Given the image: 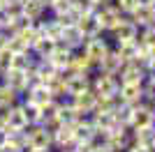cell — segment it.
<instances>
[{
  "mask_svg": "<svg viewBox=\"0 0 155 152\" xmlns=\"http://www.w3.org/2000/svg\"><path fill=\"white\" fill-rule=\"evenodd\" d=\"M118 78H120V85H123V83H139V85H141L143 78H146V71H143L141 65H137L134 60H132V62L123 65V69L118 71Z\"/></svg>",
  "mask_w": 155,
  "mask_h": 152,
  "instance_id": "obj_11",
  "label": "cell"
},
{
  "mask_svg": "<svg viewBox=\"0 0 155 152\" xmlns=\"http://www.w3.org/2000/svg\"><path fill=\"white\" fill-rule=\"evenodd\" d=\"M74 152H93V143H79Z\"/></svg>",
  "mask_w": 155,
  "mask_h": 152,
  "instance_id": "obj_33",
  "label": "cell"
},
{
  "mask_svg": "<svg viewBox=\"0 0 155 152\" xmlns=\"http://www.w3.org/2000/svg\"><path fill=\"white\" fill-rule=\"evenodd\" d=\"M0 129H5V111H0Z\"/></svg>",
  "mask_w": 155,
  "mask_h": 152,
  "instance_id": "obj_38",
  "label": "cell"
},
{
  "mask_svg": "<svg viewBox=\"0 0 155 152\" xmlns=\"http://www.w3.org/2000/svg\"><path fill=\"white\" fill-rule=\"evenodd\" d=\"M150 150H153V152H155V145H153V147H150Z\"/></svg>",
  "mask_w": 155,
  "mask_h": 152,
  "instance_id": "obj_43",
  "label": "cell"
},
{
  "mask_svg": "<svg viewBox=\"0 0 155 152\" xmlns=\"http://www.w3.org/2000/svg\"><path fill=\"white\" fill-rule=\"evenodd\" d=\"M137 35H139V28H137V25L132 23L127 16H125V19L120 21V23H118L116 28L107 35V37H109L114 44H118V42H134Z\"/></svg>",
  "mask_w": 155,
  "mask_h": 152,
  "instance_id": "obj_5",
  "label": "cell"
},
{
  "mask_svg": "<svg viewBox=\"0 0 155 152\" xmlns=\"http://www.w3.org/2000/svg\"><path fill=\"white\" fill-rule=\"evenodd\" d=\"M9 62H12V53L7 49L0 51V78L7 74V69H9Z\"/></svg>",
  "mask_w": 155,
  "mask_h": 152,
  "instance_id": "obj_31",
  "label": "cell"
},
{
  "mask_svg": "<svg viewBox=\"0 0 155 152\" xmlns=\"http://www.w3.org/2000/svg\"><path fill=\"white\" fill-rule=\"evenodd\" d=\"M53 49H56V42H51V39H46V37H39L37 42L30 46V53L35 55V60H49Z\"/></svg>",
  "mask_w": 155,
  "mask_h": 152,
  "instance_id": "obj_22",
  "label": "cell"
},
{
  "mask_svg": "<svg viewBox=\"0 0 155 152\" xmlns=\"http://www.w3.org/2000/svg\"><path fill=\"white\" fill-rule=\"evenodd\" d=\"M116 95L123 104H130V106H137V104L143 101V92H141V85H139V83H123V85L118 88Z\"/></svg>",
  "mask_w": 155,
  "mask_h": 152,
  "instance_id": "obj_9",
  "label": "cell"
},
{
  "mask_svg": "<svg viewBox=\"0 0 155 152\" xmlns=\"http://www.w3.org/2000/svg\"><path fill=\"white\" fill-rule=\"evenodd\" d=\"M7 39H9V32L0 28V51H2V49H7Z\"/></svg>",
  "mask_w": 155,
  "mask_h": 152,
  "instance_id": "obj_32",
  "label": "cell"
},
{
  "mask_svg": "<svg viewBox=\"0 0 155 152\" xmlns=\"http://www.w3.org/2000/svg\"><path fill=\"white\" fill-rule=\"evenodd\" d=\"M132 131V143L141 147H153L155 145V125L153 127H141V129H130Z\"/></svg>",
  "mask_w": 155,
  "mask_h": 152,
  "instance_id": "obj_21",
  "label": "cell"
},
{
  "mask_svg": "<svg viewBox=\"0 0 155 152\" xmlns=\"http://www.w3.org/2000/svg\"><path fill=\"white\" fill-rule=\"evenodd\" d=\"M150 108H153V115H155V101H153V104H150Z\"/></svg>",
  "mask_w": 155,
  "mask_h": 152,
  "instance_id": "obj_41",
  "label": "cell"
},
{
  "mask_svg": "<svg viewBox=\"0 0 155 152\" xmlns=\"http://www.w3.org/2000/svg\"><path fill=\"white\" fill-rule=\"evenodd\" d=\"M23 101H30V104H35V106H44L46 101H51V92L46 90V85H32V88H28L26 92H23V97H21Z\"/></svg>",
  "mask_w": 155,
  "mask_h": 152,
  "instance_id": "obj_17",
  "label": "cell"
},
{
  "mask_svg": "<svg viewBox=\"0 0 155 152\" xmlns=\"http://www.w3.org/2000/svg\"><path fill=\"white\" fill-rule=\"evenodd\" d=\"M67 69L74 71V74H86V76H93L95 74V65L88 60V58L81 53V51H74L70 58V65H67Z\"/></svg>",
  "mask_w": 155,
  "mask_h": 152,
  "instance_id": "obj_14",
  "label": "cell"
},
{
  "mask_svg": "<svg viewBox=\"0 0 155 152\" xmlns=\"http://www.w3.org/2000/svg\"><path fill=\"white\" fill-rule=\"evenodd\" d=\"M77 28L81 32H84V37H97V35H104L102 28H100V23H97L95 14H86V16H81V19L77 21Z\"/></svg>",
  "mask_w": 155,
  "mask_h": 152,
  "instance_id": "obj_20",
  "label": "cell"
},
{
  "mask_svg": "<svg viewBox=\"0 0 155 152\" xmlns=\"http://www.w3.org/2000/svg\"><path fill=\"white\" fill-rule=\"evenodd\" d=\"M95 19H97V23H100V28H102V32H104V35H109L125 16L116 9V5H102V7H97V9H95Z\"/></svg>",
  "mask_w": 155,
  "mask_h": 152,
  "instance_id": "obj_3",
  "label": "cell"
},
{
  "mask_svg": "<svg viewBox=\"0 0 155 152\" xmlns=\"http://www.w3.org/2000/svg\"><path fill=\"white\" fill-rule=\"evenodd\" d=\"M0 81L5 83V85H9V88L16 92L19 97H23V92L28 90V76L26 71H16V69H7V74L0 78Z\"/></svg>",
  "mask_w": 155,
  "mask_h": 152,
  "instance_id": "obj_13",
  "label": "cell"
},
{
  "mask_svg": "<svg viewBox=\"0 0 155 152\" xmlns=\"http://www.w3.org/2000/svg\"><path fill=\"white\" fill-rule=\"evenodd\" d=\"M7 51H9V53H28L30 49H28V44L19 35H9V39H7Z\"/></svg>",
  "mask_w": 155,
  "mask_h": 152,
  "instance_id": "obj_29",
  "label": "cell"
},
{
  "mask_svg": "<svg viewBox=\"0 0 155 152\" xmlns=\"http://www.w3.org/2000/svg\"><path fill=\"white\" fill-rule=\"evenodd\" d=\"M141 2H146V5H153V7H155V0H141Z\"/></svg>",
  "mask_w": 155,
  "mask_h": 152,
  "instance_id": "obj_40",
  "label": "cell"
},
{
  "mask_svg": "<svg viewBox=\"0 0 155 152\" xmlns=\"http://www.w3.org/2000/svg\"><path fill=\"white\" fill-rule=\"evenodd\" d=\"M132 23L141 30V28H148V25H155V7L153 5H146V2H141V5L137 7L134 12L127 16Z\"/></svg>",
  "mask_w": 155,
  "mask_h": 152,
  "instance_id": "obj_7",
  "label": "cell"
},
{
  "mask_svg": "<svg viewBox=\"0 0 155 152\" xmlns=\"http://www.w3.org/2000/svg\"><path fill=\"white\" fill-rule=\"evenodd\" d=\"M72 104L77 108L79 115H91L95 111V104H97V95L93 90H86L81 95H72Z\"/></svg>",
  "mask_w": 155,
  "mask_h": 152,
  "instance_id": "obj_10",
  "label": "cell"
},
{
  "mask_svg": "<svg viewBox=\"0 0 155 152\" xmlns=\"http://www.w3.org/2000/svg\"><path fill=\"white\" fill-rule=\"evenodd\" d=\"M21 97L14 92L9 85H5V83L0 81V111H7V108H12L14 104H19Z\"/></svg>",
  "mask_w": 155,
  "mask_h": 152,
  "instance_id": "obj_25",
  "label": "cell"
},
{
  "mask_svg": "<svg viewBox=\"0 0 155 152\" xmlns=\"http://www.w3.org/2000/svg\"><path fill=\"white\" fill-rule=\"evenodd\" d=\"M118 88H120V78L118 74H102V71H95L91 76V90L97 97H109L116 95Z\"/></svg>",
  "mask_w": 155,
  "mask_h": 152,
  "instance_id": "obj_2",
  "label": "cell"
},
{
  "mask_svg": "<svg viewBox=\"0 0 155 152\" xmlns=\"http://www.w3.org/2000/svg\"><path fill=\"white\" fill-rule=\"evenodd\" d=\"M125 152H153V150H150V147H141V145H134V143H132Z\"/></svg>",
  "mask_w": 155,
  "mask_h": 152,
  "instance_id": "obj_34",
  "label": "cell"
},
{
  "mask_svg": "<svg viewBox=\"0 0 155 152\" xmlns=\"http://www.w3.org/2000/svg\"><path fill=\"white\" fill-rule=\"evenodd\" d=\"M21 108H23V115H26V120H28V127L30 125H39V106L21 99Z\"/></svg>",
  "mask_w": 155,
  "mask_h": 152,
  "instance_id": "obj_28",
  "label": "cell"
},
{
  "mask_svg": "<svg viewBox=\"0 0 155 152\" xmlns=\"http://www.w3.org/2000/svg\"><path fill=\"white\" fill-rule=\"evenodd\" d=\"M28 127V120L23 115V108H21V101L14 104L12 108L5 111V129H12V131H23Z\"/></svg>",
  "mask_w": 155,
  "mask_h": 152,
  "instance_id": "obj_8",
  "label": "cell"
},
{
  "mask_svg": "<svg viewBox=\"0 0 155 152\" xmlns=\"http://www.w3.org/2000/svg\"><path fill=\"white\" fill-rule=\"evenodd\" d=\"M111 5H116V9L123 14V16H130V14L134 12L137 7L141 5V0H114Z\"/></svg>",
  "mask_w": 155,
  "mask_h": 152,
  "instance_id": "obj_30",
  "label": "cell"
},
{
  "mask_svg": "<svg viewBox=\"0 0 155 152\" xmlns=\"http://www.w3.org/2000/svg\"><path fill=\"white\" fill-rule=\"evenodd\" d=\"M139 46H143V49L148 51H155V25H148V28H141L139 30V35H137L134 39Z\"/></svg>",
  "mask_w": 155,
  "mask_h": 152,
  "instance_id": "obj_26",
  "label": "cell"
},
{
  "mask_svg": "<svg viewBox=\"0 0 155 152\" xmlns=\"http://www.w3.org/2000/svg\"><path fill=\"white\" fill-rule=\"evenodd\" d=\"M123 65L125 62L118 58V53L114 51V46H111V51L102 58V60H100V65H97L95 71H102V74H118V71L123 69Z\"/></svg>",
  "mask_w": 155,
  "mask_h": 152,
  "instance_id": "obj_15",
  "label": "cell"
},
{
  "mask_svg": "<svg viewBox=\"0 0 155 152\" xmlns=\"http://www.w3.org/2000/svg\"><path fill=\"white\" fill-rule=\"evenodd\" d=\"M111 2H114V0H95V5H97V7H102V5H111Z\"/></svg>",
  "mask_w": 155,
  "mask_h": 152,
  "instance_id": "obj_37",
  "label": "cell"
},
{
  "mask_svg": "<svg viewBox=\"0 0 155 152\" xmlns=\"http://www.w3.org/2000/svg\"><path fill=\"white\" fill-rule=\"evenodd\" d=\"M42 2H44V5H46V9H51V7L56 5V2H58V0H42Z\"/></svg>",
  "mask_w": 155,
  "mask_h": 152,
  "instance_id": "obj_36",
  "label": "cell"
},
{
  "mask_svg": "<svg viewBox=\"0 0 155 152\" xmlns=\"http://www.w3.org/2000/svg\"><path fill=\"white\" fill-rule=\"evenodd\" d=\"M72 53H74V51L72 49H67V46L63 44V42H56V49H53V53H51V58H49V60H51L53 62V67H56V69H67V65H70V58H72Z\"/></svg>",
  "mask_w": 155,
  "mask_h": 152,
  "instance_id": "obj_19",
  "label": "cell"
},
{
  "mask_svg": "<svg viewBox=\"0 0 155 152\" xmlns=\"http://www.w3.org/2000/svg\"><path fill=\"white\" fill-rule=\"evenodd\" d=\"M37 23H39L42 37L51 39V42H60V37H63V23H60L56 16H44V19L37 21Z\"/></svg>",
  "mask_w": 155,
  "mask_h": 152,
  "instance_id": "obj_12",
  "label": "cell"
},
{
  "mask_svg": "<svg viewBox=\"0 0 155 152\" xmlns=\"http://www.w3.org/2000/svg\"><path fill=\"white\" fill-rule=\"evenodd\" d=\"M26 138H28V145L35 147V150H53V138L44 129V125L26 127Z\"/></svg>",
  "mask_w": 155,
  "mask_h": 152,
  "instance_id": "obj_4",
  "label": "cell"
},
{
  "mask_svg": "<svg viewBox=\"0 0 155 152\" xmlns=\"http://www.w3.org/2000/svg\"><path fill=\"white\" fill-rule=\"evenodd\" d=\"M141 92H143V101L153 104L155 101V74H148L141 83Z\"/></svg>",
  "mask_w": 155,
  "mask_h": 152,
  "instance_id": "obj_27",
  "label": "cell"
},
{
  "mask_svg": "<svg viewBox=\"0 0 155 152\" xmlns=\"http://www.w3.org/2000/svg\"><path fill=\"white\" fill-rule=\"evenodd\" d=\"M153 125H155V115H153L150 104H146V101L137 104L134 111H132V122H130V129H141V127H153Z\"/></svg>",
  "mask_w": 155,
  "mask_h": 152,
  "instance_id": "obj_6",
  "label": "cell"
},
{
  "mask_svg": "<svg viewBox=\"0 0 155 152\" xmlns=\"http://www.w3.org/2000/svg\"><path fill=\"white\" fill-rule=\"evenodd\" d=\"M60 42H63L67 49L79 51L81 46H84L86 37H84V32L79 30L77 25H67V28H63V37H60Z\"/></svg>",
  "mask_w": 155,
  "mask_h": 152,
  "instance_id": "obj_16",
  "label": "cell"
},
{
  "mask_svg": "<svg viewBox=\"0 0 155 152\" xmlns=\"http://www.w3.org/2000/svg\"><path fill=\"white\" fill-rule=\"evenodd\" d=\"M79 51H81V53L95 65V69H97L100 60L111 51V44H109V39H107V35H97V37H88Z\"/></svg>",
  "mask_w": 155,
  "mask_h": 152,
  "instance_id": "obj_1",
  "label": "cell"
},
{
  "mask_svg": "<svg viewBox=\"0 0 155 152\" xmlns=\"http://www.w3.org/2000/svg\"><path fill=\"white\" fill-rule=\"evenodd\" d=\"M111 46H114V51L118 53V58H120L123 62H132V60H137V53H139L137 42H118V44H111Z\"/></svg>",
  "mask_w": 155,
  "mask_h": 152,
  "instance_id": "obj_24",
  "label": "cell"
},
{
  "mask_svg": "<svg viewBox=\"0 0 155 152\" xmlns=\"http://www.w3.org/2000/svg\"><path fill=\"white\" fill-rule=\"evenodd\" d=\"M21 7H23V16L30 21H42L49 12L42 0H21Z\"/></svg>",
  "mask_w": 155,
  "mask_h": 152,
  "instance_id": "obj_18",
  "label": "cell"
},
{
  "mask_svg": "<svg viewBox=\"0 0 155 152\" xmlns=\"http://www.w3.org/2000/svg\"><path fill=\"white\" fill-rule=\"evenodd\" d=\"M7 143V129H0V147H5Z\"/></svg>",
  "mask_w": 155,
  "mask_h": 152,
  "instance_id": "obj_35",
  "label": "cell"
},
{
  "mask_svg": "<svg viewBox=\"0 0 155 152\" xmlns=\"http://www.w3.org/2000/svg\"><path fill=\"white\" fill-rule=\"evenodd\" d=\"M2 5H14V2H21V0H0Z\"/></svg>",
  "mask_w": 155,
  "mask_h": 152,
  "instance_id": "obj_39",
  "label": "cell"
},
{
  "mask_svg": "<svg viewBox=\"0 0 155 152\" xmlns=\"http://www.w3.org/2000/svg\"><path fill=\"white\" fill-rule=\"evenodd\" d=\"M53 152H67V150H53Z\"/></svg>",
  "mask_w": 155,
  "mask_h": 152,
  "instance_id": "obj_42",
  "label": "cell"
},
{
  "mask_svg": "<svg viewBox=\"0 0 155 152\" xmlns=\"http://www.w3.org/2000/svg\"><path fill=\"white\" fill-rule=\"evenodd\" d=\"M35 55L30 51L28 53H12V62H9V69H16V71H28L35 67Z\"/></svg>",
  "mask_w": 155,
  "mask_h": 152,
  "instance_id": "obj_23",
  "label": "cell"
}]
</instances>
